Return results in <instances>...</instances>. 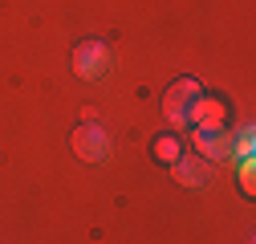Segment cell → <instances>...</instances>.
I'll use <instances>...</instances> for the list:
<instances>
[{
    "instance_id": "obj_2",
    "label": "cell",
    "mask_w": 256,
    "mask_h": 244,
    "mask_svg": "<svg viewBox=\"0 0 256 244\" xmlns=\"http://www.w3.org/2000/svg\"><path fill=\"white\" fill-rule=\"evenodd\" d=\"M154 150H158V159H175V155H179V142H175V138H158Z\"/></svg>"
},
{
    "instance_id": "obj_1",
    "label": "cell",
    "mask_w": 256,
    "mask_h": 244,
    "mask_svg": "<svg viewBox=\"0 0 256 244\" xmlns=\"http://www.w3.org/2000/svg\"><path fill=\"white\" fill-rule=\"evenodd\" d=\"M74 142H78V150H82L86 159H106V134H98V130H78Z\"/></svg>"
}]
</instances>
